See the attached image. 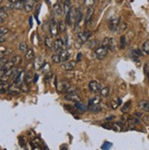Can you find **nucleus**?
I'll return each instance as SVG.
<instances>
[{
    "label": "nucleus",
    "mask_w": 149,
    "mask_h": 150,
    "mask_svg": "<svg viewBox=\"0 0 149 150\" xmlns=\"http://www.w3.org/2000/svg\"><path fill=\"white\" fill-rule=\"evenodd\" d=\"M63 46H64V42L61 39H57L56 40L54 41V50L56 52H60L63 50Z\"/></svg>",
    "instance_id": "obj_12"
},
{
    "label": "nucleus",
    "mask_w": 149,
    "mask_h": 150,
    "mask_svg": "<svg viewBox=\"0 0 149 150\" xmlns=\"http://www.w3.org/2000/svg\"><path fill=\"white\" fill-rule=\"evenodd\" d=\"M142 51L143 53L146 54V55H149V40H146L143 43L142 45Z\"/></svg>",
    "instance_id": "obj_29"
},
{
    "label": "nucleus",
    "mask_w": 149,
    "mask_h": 150,
    "mask_svg": "<svg viewBox=\"0 0 149 150\" xmlns=\"http://www.w3.org/2000/svg\"><path fill=\"white\" fill-rule=\"evenodd\" d=\"M130 107H131V101L126 102L122 107V112H124V114H127V112L130 111Z\"/></svg>",
    "instance_id": "obj_30"
},
{
    "label": "nucleus",
    "mask_w": 149,
    "mask_h": 150,
    "mask_svg": "<svg viewBox=\"0 0 149 150\" xmlns=\"http://www.w3.org/2000/svg\"><path fill=\"white\" fill-rule=\"evenodd\" d=\"M64 99L66 101H71L74 103L77 102H80L81 98L79 97L78 94H77V93H66V95L64 96Z\"/></svg>",
    "instance_id": "obj_9"
},
{
    "label": "nucleus",
    "mask_w": 149,
    "mask_h": 150,
    "mask_svg": "<svg viewBox=\"0 0 149 150\" xmlns=\"http://www.w3.org/2000/svg\"><path fill=\"white\" fill-rule=\"evenodd\" d=\"M6 49L1 46V58L4 57V54H6Z\"/></svg>",
    "instance_id": "obj_48"
},
{
    "label": "nucleus",
    "mask_w": 149,
    "mask_h": 150,
    "mask_svg": "<svg viewBox=\"0 0 149 150\" xmlns=\"http://www.w3.org/2000/svg\"><path fill=\"white\" fill-rule=\"evenodd\" d=\"M133 115L136 116V117H138V118H142L143 114H142V112H135V114H133Z\"/></svg>",
    "instance_id": "obj_50"
},
{
    "label": "nucleus",
    "mask_w": 149,
    "mask_h": 150,
    "mask_svg": "<svg viewBox=\"0 0 149 150\" xmlns=\"http://www.w3.org/2000/svg\"><path fill=\"white\" fill-rule=\"evenodd\" d=\"M1 1H3V0H1Z\"/></svg>",
    "instance_id": "obj_57"
},
{
    "label": "nucleus",
    "mask_w": 149,
    "mask_h": 150,
    "mask_svg": "<svg viewBox=\"0 0 149 150\" xmlns=\"http://www.w3.org/2000/svg\"><path fill=\"white\" fill-rule=\"evenodd\" d=\"M44 42H45L46 47H47L49 50H51L52 47H54V42H53V40H52L51 38L46 37V38H45V40H44Z\"/></svg>",
    "instance_id": "obj_34"
},
{
    "label": "nucleus",
    "mask_w": 149,
    "mask_h": 150,
    "mask_svg": "<svg viewBox=\"0 0 149 150\" xmlns=\"http://www.w3.org/2000/svg\"><path fill=\"white\" fill-rule=\"evenodd\" d=\"M71 54H72V52L69 50H62L60 52H59V55H60V58H61V62H67Z\"/></svg>",
    "instance_id": "obj_8"
},
{
    "label": "nucleus",
    "mask_w": 149,
    "mask_h": 150,
    "mask_svg": "<svg viewBox=\"0 0 149 150\" xmlns=\"http://www.w3.org/2000/svg\"><path fill=\"white\" fill-rule=\"evenodd\" d=\"M54 13L57 16H61L62 13H63V9H62V6H60L59 3H55L54 5Z\"/></svg>",
    "instance_id": "obj_26"
},
{
    "label": "nucleus",
    "mask_w": 149,
    "mask_h": 150,
    "mask_svg": "<svg viewBox=\"0 0 149 150\" xmlns=\"http://www.w3.org/2000/svg\"><path fill=\"white\" fill-rule=\"evenodd\" d=\"M13 71H14V68L6 71L4 72V74L1 75V81H9V80L12 77Z\"/></svg>",
    "instance_id": "obj_15"
},
{
    "label": "nucleus",
    "mask_w": 149,
    "mask_h": 150,
    "mask_svg": "<svg viewBox=\"0 0 149 150\" xmlns=\"http://www.w3.org/2000/svg\"><path fill=\"white\" fill-rule=\"evenodd\" d=\"M91 37V32L89 30H84L80 33H78L77 35V40L79 41L80 44H84L85 42H87L89 38Z\"/></svg>",
    "instance_id": "obj_5"
},
{
    "label": "nucleus",
    "mask_w": 149,
    "mask_h": 150,
    "mask_svg": "<svg viewBox=\"0 0 149 150\" xmlns=\"http://www.w3.org/2000/svg\"><path fill=\"white\" fill-rule=\"evenodd\" d=\"M110 87H104V88L100 89V94L102 97H109L110 96Z\"/></svg>",
    "instance_id": "obj_27"
},
{
    "label": "nucleus",
    "mask_w": 149,
    "mask_h": 150,
    "mask_svg": "<svg viewBox=\"0 0 149 150\" xmlns=\"http://www.w3.org/2000/svg\"><path fill=\"white\" fill-rule=\"evenodd\" d=\"M109 50L111 51H115L117 50V42L113 38H110V44H109Z\"/></svg>",
    "instance_id": "obj_24"
},
{
    "label": "nucleus",
    "mask_w": 149,
    "mask_h": 150,
    "mask_svg": "<svg viewBox=\"0 0 149 150\" xmlns=\"http://www.w3.org/2000/svg\"><path fill=\"white\" fill-rule=\"evenodd\" d=\"M49 31L52 37H56L59 33V23L54 18H52L50 21Z\"/></svg>",
    "instance_id": "obj_1"
},
{
    "label": "nucleus",
    "mask_w": 149,
    "mask_h": 150,
    "mask_svg": "<svg viewBox=\"0 0 149 150\" xmlns=\"http://www.w3.org/2000/svg\"><path fill=\"white\" fill-rule=\"evenodd\" d=\"M88 89L89 91L93 93H100V89H101V85L99 81H91L90 82L88 83Z\"/></svg>",
    "instance_id": "obj_6"
},
{
    "label": "nucleus",
    "mask_w": 149,
    "mask_h": 150,
    "mask_svg": "<svg viewBox=\"0 0 149 150\" xmlns=\"http://www.w3.org/2000/svg\"><path fill=\"white\" fill-rule=\"evenodd\" d=\"M59 31L60 32H64L65 31V23L63 20H59Z\"/></svg>",
    "instance_id": "obj_38"
},
{
    "label": "nucleus",
    "mask_w": 149,
    "mask_h": 150,
    "mask_svg": "<svg viewBox=\"0 0 149 150\" xmlns=\"http://www.w3.org/2000/svg\"><path fill=\"white\" fill-rule=\"evenodd\" d=\"M19 88L21 90V92L23 93H28L29 91V84L27 83V82H21V83L19 84Z\"/></svg>",
    "instance_id": "obj_32"
},
{
    "label": "nucleus",
    "mask_w": 149,
    "mask_h": 150,
    "mask_svg": "<svg viewBox=\"0 0 149 150\" xmlns=\"http://www.w3.org/2000/svg\"><path fill=\"white\" fill-rule=\"evenodd\" d=\"M19 1V0H9V4H15V3H17Z\"/></svg>",
    "instance_id": "obj_52"
},
{
    "label": "nucleus",
    "mask_w": 149,
    "mask_h": 150,
    "mask_svg": "<svg viewBox=\"0 0 149 150\" xmlns=\"http://www.w3.org/2000/svg\"><path fill=\"white\" fill-rule=\"evenodd\" d=\"M7 32H9V28H0V36H1V37H4Z\"/></svg>",
    "instance_id": "obj_43"
},
{
    "label": "nucleus",
    "mask_w": 149,
    "mask_h": 150,
    "mask_svg": "<svg viewBox=\"0 0 149 150\" xmlns=\"http://www.w3.org/2000/svg\"><path fill=\"white\" fill-rule=\"evenodd\" d=\"M0 17H1V23L5 21V19L6 18V8L4 6H1V11H0Z\"/></svg>",
    "instance_id": "obj_36"
},
{
    "label": "nucleus",
    "mask_w": 149,
    "mask_h": 150,
    "mask_svg": "<svg viewBox=\"0 0 149 150\" xmlns=\"http://www.w3.org/2000/svg\"><path fill=\"white\" fill-rule=\"evenodd\" d=\"M110 146H111V143H105L101 146V148L102 149H107V148H110Z\"/></svg>",
    "instance_id": "obj_47"
},
{
    "label": "nucleus",
    "mask_w": 149,
    "mask_h": 150,
    "mask_svg": "<svg viewBox=\"0 0 149 150\" xmlns=\"http://www.w3.org/2000/svg\"><path fill=\"white\" fill-rule=\"evenodd\" d=\"M9 83H7V81H1V85H0V90H1V94H4L6 93L7 91H9Z\"/></svg>",
    "instance_id": "obj_25"
},
{
    "label": "nucleus",
    "mask_w": 149,
    "mask_h": 150,
    "mask_svg": "<svg viewBox=\"0 0 149 150\" xmlns=\"http://www.w3.org/2000/svg\"><path fill=\"white\" fill-rule=\"evenodd\" d=\"M74 67H76V62H64V64L62 65V68L65 71H72L74 69Z\"/></svg>",
    "instance_id": "obj_18"
},
{
    "label": "nucleus",
    "mask_w": 149,
    "mask_h": 150,
    "mask_svg": "<svg viewBox=\"0 0 149 150\" xmlns=\"http://www.w3.org/2000/svg\"><path fill=\"white\" fill-rule=\"evenodd\" d=\"M35 1L34 0H26L24 2V10L26 12H31L34 7H35Z\"/></svg>",
    "instance_id": "obj_10"
},
{
    "label": "nucleus",
    "mask_w": 149,
    "mask_h": 150,
    "mask_svg": "<svg viewBox=\"0 0 149 150\" xmlns=\"http://www.w3.org/2000/svg\"><path fill=\"white\" fill-rule=\"evenodd\" d=\"M87 45H88V47L90 48V49H94L96 50L98 47H100V42L99 40H87Z\"/></svg>",
    "instance_id": "obj_23"
},
{
    "label": "nucleus",
    "mask_w": 149,
    "mask_h": 150,
    "mask_svg": "<svg viewBox=\"0 0 149 150\" xmlns=\"http://www.w3.org/2000/svg\"><path fill=\"white\" fill-rule=\"evenodd\" d=\"M74 107H76V110H77L80 112H84L87 110H88V106H87L86 104H84L81 101L74 103Z\"/></svg>",
    "instance_id": "obj_13"
},
{
    "label": "nucleus",
    "mask_w": 149,
    "mask_h": 150,
    "mask_svg": "<svg viewBox=\"0 0 149 150\" xmlns=\"http://www.w3.org/2000/svg\"><path fill=\"white\" fill-rule=\"evenodd\" d=\"M37 80H38V75L35 74V80H34L33 81H34V82H36V81H37Z\"/></svg>",
    "instance_id": "obj_53"
},
{
    "label": "nucleus",
    "mask_w": 149,
    "mask_h": 150,
    "mask_svg": "<svg viewBox=\"0 0 149 150\" xmlns=\"http://www.w3.org/2000/svg\"><path fill=\"white\" fill-rule=\"evenodd\" d=\"M100 96H99V95H97V96H95V97H93L92 99H90L89 100V102H88V107H90V106H92V105H95V104H99V103H100Z\"/></svg>",
    "instance_id": "obj_21"
},
{
    "label": "nucleus",
    "mask_w": 149,
    "mask_h": 150,
    "mask_svg": "<svg viewBox=\"0 0 149 150\" xmlns=\"http://www.w3.org/2000/svg\"><path fill=\"white\" fill-rule=\"evenodd\" d=\"M55 85H56V91L60 93H66L67 90L71 86L70 83H68L67 81H61L59 82H56Z\"/></svg>",
    "instance_id": "obj_2"
},
{
    "label": "nucleus",
    "mask_w": 149,
    "mask_h": 150,
    "mask_svg": "<svg viewBox=\"0 0 149 150\" xmlns=\"http://www.w3.org/2000/svg\"><path fill=\"white\" fill-rule=\"evenodd\" d=\"M19 49L21 52H26L27 50H28V46H27V44L25 42H21L19 44Z\"/></svg>",
    "instance_id": "obj_40"
},
{
    "label": "nucleus",
    "mask_w": 149,
    "mask_h": 150,
    "mask_svg": "<svg viewBox=\"0 0 149 150\" xmlns=\"http://www.w3.org/2000/svg\"><path fill=\"white\" fill-rule=\"evenodd\" d=\"M35 57V54H34V50L32 49H28L27 51L25 52V59L27 61H32L33 59Z\"/></svg>",
    "instance_id": "obj_20"
},
{
    "label": "nucleus",
    "mask_w": 149,
    "mask_h": 150,
    "mask_svg": "<svg viewBox=\"0 0 149 150\" xmlns=\"http://www.w3.org/2000/svg\"><path fill=\"white\" fill-rule=\"evenodd\" d=\"M19 142H20V146H25L24 138L22 137H19Z\"/></svg>",
    "instance_id": "obj_49"
},
{
    "label": "nucleus",
    "mask_w": 149,
    "mask_h": 150,
    "mask_svg": "<svg viewBox=\"0 0 149 150\" xmlns=\"http://www.w3.org/2000/svg\"><path fill=\"white\" fill-rule=\"evenodd\" d=\"M64 12L66 14L71 8V0H64Z\"/></svg>",
    "instance_id": "obj_37"
},
{
    "label": "nucleus",
    "mask_w": 149,
    "mask_h": 150,
    "mask_svg": "<svg viewBox=\"0 0 149 150\" xmlns=\"http://www.w3.org/2000/svg\"><path fill=\"white\" fill-rule=\"evenodd\" d=\"M95 4V0H84V5L87 7H91Z\"/></svg>",
    "instance_id": "obj_42"
},
{
    "label": "nucleus",
    "mask_w": 149,
    "mask_h": 150,
    "mask_svg": "<svg viewBox=\"0 0 149 150\" xmlns=\"http://www.w3.org/2000/svg\"><path fill=\"white\" fill-rule=\"evenodd\" d=\"M42 66H43V64H42V58L40 57V58H38V59H36V62L34 63V67L37 70H38L40 68H42Z\"/></svg>",
    "instance_id": "obj_35"
},
{
    "label": "nucleus",
    "mask_w": 149,
    "mask_h": 150,
    "mask_svg": "<svg viewBox=\"0 0 149 150\" xmlns=\"http://www.w3.org/2000/svg\"><path fill=\"white\" fill-rule=\"evenodd\" d=\"M146 77H147V78H148V81H149V74H148V75H147V76H146Z\"/></svg>",
    "instance_id": "obj_55"
},
{
    "label": "nucleus",
    "mask_w": 149,
    "mask_h": 150,
    "mask_svg": "<svg viewBox=\"0 0 149 150\" xmlns=\"http://www.w3.org/2000/svg\"><path fill=\"white\" fill-rule=\"evenodd\" d=\"M120 22H121V18H115L112 17L109 19L108 22V25H109V28L110 31H116L118 30V27L120 25Z\"/></svg>",
    "instance_id": "obj_3"
},
{
    "label": "nucleus",
    "mask_w": 149,
    "mask_h": 150,
    "mask_svg": "<svg viewBox=\"0 0 149 150\" xmlns=\"http://www.w3.org/2000/svg\"><path fill=\"white\" fill-rule=\"evenodd\" d=\"M19 1H21V2H23V3H24V2L26 1V0H19Z\"/></svg>",
    "instance_id": "obj_54"
},
{
    "label": "nucleus",
    "mask_w": 149,
    "mask_h": 150,
    "mask_svg": "<svg viewBox=\"0 0 149 150\" xmlns=\"http://www.w3.org/2000/svg\"><path fill=\"white\" fill-rule=\"evenodd\" d=\"M125 45H126L125 37H124V36H122V37H121V48H122V49L125 48Z\"/></svg>",
    "instance_id": "obj_45"
},
{
    "label": "nucleus",
    "mask_w": 149,
    "mask_h": 150,
    "mask_svg": "<svg viewBox=\"0 0 149 150\" xmlns=\"http://www.w3.org/2000/svg\"><path fill=\"white\" fill-rule=\"evenodd\" d=\"M82 18H83V13H82V11L80 9H78L77 10V13L76 20H74V29H77L78 28V26L80 24Z\"/></svg>",
    "instance_id": "obj_17"
},
{
    "label": "nucleus",
    "mask_w": 149,
    "mask_h": 150,
    "mask_svg": "<svg viewBox=\"0 0 149 150\" xmlns=\"http://www.w3.org/2000/svg\"><path fill=\"white\" fill-rule=\"evenodd\" d=\"M20 92H21V90H20L19 86H16L15 83H13V85L9 86V93L13 95H18V94H19Z\"/></svg>",
    "instance_id": "obj_16"
},
{
    "label": "nucleus",
    "mask_w": 149,
    "mask_h": 150,
    "mask_svg": "<svg viewBox=\"0 0 149 150\" xmlns=\"http://www.w3.org/2000/svg\"><path fill=\"white\" fill-rule=\"evenodd\" d=\"M14 65H15V64H14V62H13L12 59H11L10 62H7L3 66V67H1V75H3V74H4V72H5L6 71L9 70V69H12Z\"/></svg>",
    "instance_id": "obj_19"
},
{
    "label": "nucleus",
    "mask_w": 149,
    "mask_h": 150,
    "mask_svg": "<svg viewBox=\"0 0 149 150\" xmlns=\"http://www.w3.org/2000/svg\"><path fill=\"white\" fill-rule=\"evenodd\" d=\"M117 99H118V101L112 100V101L110 102L111 108H112L113 110H116V109L118 108V106H119V105H121V103H122V102H121V99H120V98H117Z\"/></svg>",
    "instance_id": "obj_31"
},
{
    "label": "nucleus",
    "mask_w": 149,
    "mask_h": 150,
    "mask_svg": "<svg viewBox=\"0 0 149 150\" xmlns=\"http://www.w3.org/2000/svg\"><path fill=\"white\" fill-rule=\"evenodd\" d=\"M33 81V74L32 72L31 71H27L26 74H25V79H24V81L27 82V83H31V82Z\"/></svg>",
    "instance_id": "obj_28"
},
{
    "label": "nucleus",
    "mask_w": 149,
    "mask_h": 150,
    "mask_svg": "<svg viewBox=\"0 0 149 150\" xmlns=\"http://www.w3.org/2000/svg\"><path fill=\"white\" fill-rule=\"evenodd\" d=\"M93 13H94V8L93 6L91 7H87V12H86V18H85V24H88L89 21L91 20V18L93 16Z\"/></svg>",
    "instance_id": "obj_14"
},
{
    "label": "nucleus",
    "mask_w": 149,
    "mask_h": 150,
    "mask_svg": "<svg viewBox=\"0 0 149 150\" xmlns=\"http://www.w3.org/2000/svg\"><path fill=\"white\" fill-rule=\"evenodd\" d=\"M88 110H90L93 112H100L101 111V105H100V103L95 104V105H92L90 107H88Z\"/></svg>",
    "instance_id": "obj_33"
},
{
    "label": "nucleus",
    "mask_w": 149,
    "mask_h": 150,
    "mask_svg": "<svg viewBox=\"0 0 149 150\" xmlns=\"http://www.w3.org/2000/svg\"><path fill=\"white\" fill-rule=\"evenodd\" d=\"M139 107L145 112H149V102L148 101H141L139 103Z\"/></svg>",
    "instance_id": "obj_22"
},
{
    "label": "nucleus",
    "mask_w": 149,
    "mask_h": 150,
    "mask_svg": "<svg viewBox=\"0 0 149 150\" xmlns=\"http://www.w3.org/2000/svg\"><path fill=\"white\" fill-rule=\"evenodd\" d=\"M34 1H35V2H38V1H39V0H34Z\"/></svg>",
    "instance_id": "obj_56"
},
{
    "label": "nucleus",
    "mask_w": 149,
    "mask_h": 150,
    "mask_svg": "<svg viewBox=\"0 0 149 150\" xmlns=\"http://www.w3.org/2000/svg\"><path fill=\"white\" fill-rule=\"evenodd\" d=\"M52 59H53V62L54 63H60V62H62L60 55H59V54H54L53 56H52Z\"/></svg>",
    "instance_id": "obj_39"
},
{
    "label": "nucleus",
    "mask_w": 149,
    "mask_h": 150,
    "mask_svg": "<svg viewBox=\"0 0 149 150\" xmlns=\"http://www.w3.org/2000/svg\"><path fill=\"white\" fill-rule=\"evenodd\" d=\"M7 62H9V61H7V59L6 58H4V57H2L1 58V64H0V66H1V67H3Z\"/></svg>",
    "instance_id": "obj_46"
},
{
    "label": "nucleus",
    "mask_w": 149,
    "mask_h": 150,
    "mask_svg": "<svg viewBox=\"0 0 149 150\" xmlns=\"http://www.w3.org/2000/svg\"><path fill=\"white\" fill-rule=\"evenodd\" d=\"M81 57H82V54L80 53V52L77 54V62L81 61Z\"/></svg>",
    "instance_id": "obj_51"
},
{
    "label": "nucleus",
    "mask_w": 149,
    "mask_h": 150,
    "mask_svg": "<svg viewBox=\"0 0 149 150\" xmlns=\"http://www.w3.org/2000/svg\"><path fill=\"white\" fill-rule=\"evenodd\" d=\"M108 49L107 47H104L102 45H100V47H98L96 50H95V54H96V57L98 58L99 59H102L106 57L107 53H108Z\"/></svg>",
    "instance_id": "obj_4"
},
{
    "label": "nucleus",
    "mask_w": 149,
    "mask_h": 150,
    "mask_svg": "<svg viewBox=\"0 0 149 150\" xmlns=\"http://www.w3.org/2000/svg\"><path fill=\"white\" fill-rule=\"evenodd\" d=\"M109 44H110V38H105V39L103 40V41L101 42L102 46L107 47V48H109Z\"/></svg>",
    "instance_id": "obj_44"
},
{
    "label": "nucleus",
    "mask_w": 149,
    "mask_h": 150,
    "mask_svg": "<svg viewBox=\"0 0 149 150\" xmlns=\"http://www.w3.org/2000/svg\"><path fill=\"white\" fill-rule=\"evenodd\" d=\"M25 74L26 72L23 71V70H19V72L18 73V75L16 77H15V79L13 80V83L15 84H18L19 85L21 82H23L24 81V79H25Z\"/></svg>",
    "instance_id": "obj_7"
},
{
    "label": "nucleus",
    "mask_w": 149,
    "mask_h": 150,
    "mask_svg": "<svg viewBox=\"0 0 149 150\" xmlns=\"http://www.w3.org/2000/svg\"><path fill=\"white\" fill-rule=\"evenodd\" d=\"M12 61H13V62H14V64L15 65H19V64H20L21 63V57L20 56H15V57H13V59H12Z\"/></svg>",
    "instance_id": "obj_41"
},
{
    "label": "nucleus",
    "mask_w": 149,
    "mask_h": 150,
    "mask_svg": "<svg viewBox=\"0 0 149 150\" xmlns=\"http://www.w3.org/2000/svg\"><path fill=\"white\" fill-rule=\"evenodd\" d=\"M143 56V51L142 50H139V49H133L131 50V57L135 61H137V59Z\"/></svg>",
    "instance_id": "obj_11"
}]
</instances>
